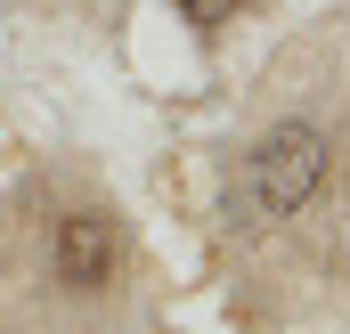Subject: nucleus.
I'll return each mask as SVG.
<instances>
[{
	"instance_id": "f257e3e1",
	"label": "nucleus",
	"mask_w": 350,
	"mask_h": 334,
	"mask_svg": "<svg viewBox=\"0 0 350 334\" xmlns=\"http://www.w3.org/2000/svg\"><path fill=\"white\" fill-rule=\"evenodd\" d=\"M326 164H334V147H326L318 123H277L253 147V204H261L269 220H293L326 188Z\"/></svg>"
},
{
	"instance_id": "f03ea898",
	"label": "nucleus",
	"mask_w": 350,
	"mask_h": 334,
	"mask_svg": "<svg viewBox=\"0 0 350 334\" xmlns=\"http://www.w3.org/2000/svg\"><path fill=\"white\" fill-rule=\"evenodd\" d=\"M106 277H114V220L82 204V212L57 220V285L66 294H106Z\"/></svg>"
},
{
	"instance_id": "7ed1b4c3",
	"label": "nucleus",
	"mask_w": 350,
	"mask_h": 334,
	"mask_svg": "<svg viewBox=\"0 0 350 334\" xmlns=\"http://www.w3.org/2000/svg\"><path fill=\"white\" fill-rule=\"evenodd\" d=\"M172 8H187V16H196V25H212V16H228V8H237V0H172Z\"/></svg>"
}]
</instances>
